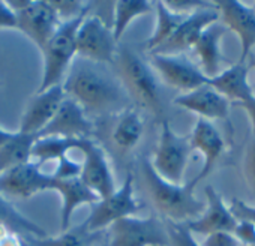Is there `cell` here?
I'll use <instances>...</instances> for the list:
<instances>
[{"label": "cell", "mask_w": 255, "mask_h": 246, "mask_svg": "<svg viewBox=\"0 0 255 246\" xmlns=\"http://www.w3.org/2000/svg\"><path fill=\"white\" fill-rule=\"evenodd\" d=\"M65 95L75 101L86 114H119L131 107L113 66L75 57L63 78Z\"/></svg>", "instance_id": "6da1fadb"}, {"label": "cell", "mask_w": 255, "mask_h": 246, "mask_svg": "<svg viewBox=\"0 0 255 246\" xmlns=\"http://www.w3.org/2000/svg\"><path fill=\"white\" fill-rule=\"evenodd\" d=\"M113 69L131 102H135V105L155 116L164 114L161 80L150 63L134 48L129 45H120L117 48Z\"/></svg>", "instance_id": "7a4b0ae2"}, {"label": "cell", "mask_w": 255, "mask_h": 246, "mask_svg": "<svg viewBox=\"0 0 255 246\" xmlns=\"http://www.w3.org/2000/svg\"><path fill=\"white\" fill-rule=\"evenodd\" d=\"M141 176L153 207L165 222L186 225L203 213L206 203L197 198L194 194L195 188L189 183L176 185L164 180L153 170L149 159H143L141 162Z\"/></svg>", "instance_id": "3957f363"}, {"label": "cell", "mask_w": 255, "mask_h": 246, "mask_svg": "<svg viewBox=\"0 0 255 246\" xmlns=\"http://www.w3.org/2000/svg\"><path fill=\"white\" fill-rule=\"evenodd\" d=\"M86 15L60 23L54 35L41 50L44 68L38 92L63 83L71 63L77 57V32Z\"/></svg>", "instance_id": "277c9868"}, {"label": "cell", "mask_w": 255, "mask_h": 246, "mask_svg": "<svg viewBox=\"0 0 255 246\" xmlns=\"http://www.w3.org/2000/svg\"><path fill=\"white\" fill-rule=\"evenodd\" d=\"M191 152L192 149L189 144V138L185 135H179L171 128L170 122L167 119H162L159 140L150 161L153 170L164 180L182 185Z\"/></svg>", "instance_id": "5b68a950"}, {"label": "cell", "mask_w": 255, "mask_h": 246, "mask_svg": "<svg viewBox=\"0 0 255 246\" xmlns=\"http://www.w3.org/2000/svg\"><path fill=\"white\" fill-rule=\"evenodd\" d=\"M108 246H170L167 224L158 216H129L107 230Z\"/></svg>", "instance_id": "8992f818"}, {"label": "cell", "mask_w": 255, "mask_h": 246, "mask_svg": "<svg viewBox=\"0 0 255 246\" xmlns=\"http://www.w3.org/2000/svg\"><path fill=\"white\" fill-rule=\"evenodd\" d=\"M90 207V215L86 219L87 227L93 231H107L108 227L119 219L137 216L144 204L137 198L134 177L131 173H128L122 186H119L111 195L99 198Z\"/></svg>", "instance_id": "52a82bcc"}, {"label": "cell", "mask_w": 255, "mask_h": 246, "mask_svg": "<svg viewBox=\"0 0 255 246\" xmlns=\"http://www.w3.org/2000/svg\"><path fill=\"white\" fill-rule=\"evenodd\" d=\"M8 5L15 14L17 30L24 33L39 50L45 47L62 23L51 3L45 0H14Z\"/></svg>", "instance_id": "ba28073f"}, {"label": "cell", "mask_w": 255, "mask_h": 246, "mask_svg": "<svg viewBox=\"0 0 255 246\" xmlns=\"http://www.w3.org/2000/svg\"><path fill=\"white\" fill-rule=\"evenodd\" d=\"M117 48L119 42L116 41L111 27L99 15L89 12L77 32V57L113 66Z\"/></svg>", "instance_id": "9c48e42d"}, {"label": "cell", "mask_w": 255, "mask_h": 246, "mask_svg": "<svg viewBox=\"0 0 255 246\" xmlns=\"http://www.w3.org/2000/svg\"><path fill=\"white\" fill-rule=\"evenodd\" d=\"M83 153L81 174L80 179L83 183L98 195V198H105L111 195L117 186L113 173V167L108 161L105 150L96 144L92 138H83L77 147Z\"/></svg>", "instance_id": "30bf717a"}, {"label": "cell", "mask_w": 255, "mask_h": 246, "mask_svg": "<svg viewBox=\"0 0 255 246\" xmlns=\"http://www.w3.org/2000/svg\"><path fill=\"white\" fill-rule=\"evenodd\" d=\"M149 63L159 80L180 92V95L192 92L209 81L198 65L185 54H152Z\"/></svg>", "instance_id": "8fae6325"}, {"label": "cell", "mask_w": 255, "mask_h": 246, "mask_svg": "<svg viewBox=\"0 0 255 246\" xmlns=\"http://www.w3.org/2000/svg\"><path fill=\"white\" fill-rule=\"evenodd\" d=\"M213 5L219 14V23L239 38L242 48L239 62L246 63L255 48V6L237 0H218Z\"/></svg>", "instance_id": "7c38bea8"}, {"label": "cell", "mask_w": 255, "mask_h": 246, "mask_svg": "<svg viewBox=\"0 0 255 246\" xmlns=\"http://www.w3.org/2000/svg\"><path fill=\"white\" fill-rule=\"evenodd\" d=\"M29 161L0 174V194L8 198H30L51 189L53 176Z\"/></svg>", "instance_id": "4fadbf2b"}, {"label": "cell", "mask_w": 255, "mask_h": 246, "mask_svg": "<svg viewBox=\"0 0 255 246\" xmlns=\"http://www.w3.org/2000/svg\"><path fill=\"white\" fill-rule=\"evenodd\" d=\"M65 98L66 95L62 84L36 92L23 111L18 132L39 137V134L47 128V125L56 116Z\"/></svg>", "instance_id": "5bb4252c"}, {"label": "cell", "mask_w": 255, "mask_h": 246, "mask_svg": "<svg viewBox=\"0 0 255 246\" xmlns=\"http://www.w3.org/2000/svg\"><path fill=\"white\" fill-rule=\"evenodd\" d=\"M188 138L191 149L197 150L203 156V167L200 173L191 182H188L192 188H195L200 182H203L212 174L213 168L225 152V140L212 122L203 119H198L195 122L194 129Z\"/></svg>", "instance_id": "9a60e30c"}, {"label": "cell", "mask_w": 255, "mask_h": 246, "mask_svg": "<svg viewBox=\"0 0 255 246\" xmlns=\"http://www.w3.org/2000/svg\"><path fill=\"white\" fill-rule=\"evenodd\" d=\"M216 21H219V14L212 2L209 6L189 14L173 33V36L150 54H185L186 51L192 50L200 35Z\"/></svg>", "instance_id": "2e32d148"}, {"label": "cell", "mask_w": 255, "mask_h": 246, "mask_svg": "<svg viewBox=\"0 0 255 246\" xmlns=\"http://www.w3.org/2000/svg\"><path fill=\"white\" fill-rule=\"evenodd\" d=\"M206 194V207L203 213L188 222L185 227L188 231L195 237V236H209L213 233H233L236 227V218L233 216L230 206L225 203L222 195L213 188V186H206L204 189Z\"/></svg>", "instance_id": "e0dca14e"}, {"label": "cell", "mask_w": 255, "mask_h": 246, "mask_svg": "<svg viewBox=\"0 0 255 246\" xmlns=\"http://www.w3.org/2000/svg\"><path fill=\"white\" fill-rule=\"evenodd\" d=\"M93 123L86 111L68 96L59 107L56 116L39 134V137H62V138H92Z\"/></svg>", "instance_id": "ac0fdd59"}, {"label": "cell", "mask_w": 255, "mask_h": 246, "mask_svg": "<svg viewBox=\"0 0 255 246\" xmlns=\"http://www.w3.org/2000/svg\"><path fill=\"white\" fill-rule=\"evenodd\" d=\"M173 104L207 122L228 120L230 117V102L212 86H209V83L192 92L176 96Z\"/></svg>", "instance_id": "d6986e66"}, {"label": "cell", "mask_w": 255, "mask_h": 246, "mask_svg": "<svg viewBox=\"0 0 255 246\" xmlns=\"http://www.w3.org/2000/svg\"><path fill=\"white\" fill-rule=\"evenodd\" d=\"M227 29L216 21L200 35L192 47V51L198 59V68L207 80L216 77L224 69L225 56L222 53V39Z\"/></svg>", "instance_id": "ffe728a7"}, {"label": "cell", "mask_w": 255, "mask_h": 246, "mask_svg": "<svg viewBox=\"0 0 255 246\" xmlns=\"http://www.w3.org/2000/svg\"><path fill=\"white\" fill-rule=\"evenodd\" d=\"M60 195L62 200V207H60V227L62 231L71 227V221L74 213L77 212L78 207L87 204L92 206L95 204L99 198L96 194H93L80 177L75 179H54L51 183V189Z\"/></svg>", "instance_id": "44dd1931"}, {"label": "cell", "mask_w": 255, "mask_h": 246, "mask_svg": "<svg viewBox=\"0 0 255 246\" xmlns=\"http://www.w3.org/2000/svg\"><path fill=\"white\" fill-rule=\"evenodd\" d=\"M207 83L228 102H237L239 105L249 101L255 95L252 86L249 84L248 65L243 62H237L228 68H224Z\"/></svg>", "instance_id": "7402d4cb"}, {"label": "cell", "mask_w": 255, "mask_h": 246, "mask_svg": "<svg viewBox=\"0 0 255 246\" xmlns=\"http://www.w3.org/2000/svg\"><path fill=\"white\" fill-rule=\"evenodd\" d=\"M144 134V122L140 111L128 107L116 114V122L111 129V141L120 152L134 150Z\"/></svg>", "instance_id": "603a6c76"}, {"label": "cell", "mask_w": 255, "mask_h": 246, "mask_svg": "<svg viewBox=\"0 0 255 246\" xmlns=\"http://www.w3.org/2000/svg\"><path fill=\"white\" fill-rule=\"evenodd\" d=\"M30 246H99L107 240V231H93L83 224L69 227L53 237H23Z\"/></svg>", "instance_id": "cb8c5ba5"}, {"label": "cell", "mask_w": 255, "mask_h": 246, "mask_svg": "<svg viewBox=\"0 0 255 246\" xmlns=\"http://www.w3.org/2000/svg\"><path fill=\"white\" fill-rule=\"evenodd\" d=\"M155 9V3L147 2V0H120L113 6V24L111 30L119 42L128 27L137 18L150 14Z\"/></svg>", "instance_id": "d4e9b609"}, {"label": "cell", "mask_w": 255, "mask_h": 246, "mask_svg": "<svg viewBox=\"0 0 255 246\" xmlns=\"http://www.w3.org/2000/svg\"><path fill=\"white\" fill-rule=\"evenodd\" d=\"M155 12H156V26L152 36L146 41V48L150 53L158 47H161L164 42H167L177 30V27L183 23V20L188 17L185 14L173 11L165 2L155 3Z\"/></svg>", "instance_id": "484cf974"}, {"label": "cell", "mask_w": 255, "mask_h": 246, "mask_svg": "<svg viewBox=\"0 0 255 246\" xmlns=\"http://www.w3.org/2000/svg\"><path fill=\"white\" fill-rule=\"evenodd\" d=\"M36 138L17 131L3 147H0V174L32 161V147Z\"/></svg>", "instance_id": "4316f807"}, {"label": "cell", "mask_w": 255, "mask_h": 246, "mask_svg": "<svg viewBox=\"0 0 255 246\" xmlns=\"http://www.w3.org/2000/svg\"><path fill=\"white\" fill-rule=\"evenodd\" d=\"M0 225L6 227L9 231L20 237H45L47 233L42 227L20 213L6 197L0 194Z\"/></svg>", "instance_id": "83f0119b"}, {"label": "cell", "mask_w": 255, "mask_h": 246, "mask_svg": "<svg viewBox=\"0 0 255 246\" xmlns=\"http://www.w3.org/2000/svg\"><path fill=\"white\" fill-rule=\"evenodd\" d=\"M83 140V138H81ZM78 138H62V137H38L32 147V161L44 165L51 161H57L71 150H77Z\"/></svg>", "instance_id": "f1b7e54d"}, {"label": "cell", "mask_w": 255, "mask_h": 246, "mask_svg": "<svg viewBox=\"0 0 255 246\" xmlns=\"http://www.w3.org/2000/svg\"><path fill=\"white\" fill-rule=\"evenodd\" d=\"M50 3L54 8L62 23L86 15L90 12L92 8L90 2H78V0H57V2H50Z\"/></svg>", "instance_id": "f546056e"}, {"label": "cell", "mask_w": 255, "mask_h": 246, "mask_svg": "<svg viewBox=\"0 0 255 246\" xmlns=\"http://www.w3.org/2000/svg\"><path fill=\"white\" fill-rule=\"evenodd\" d=\"M167 224L170 246H200L198 240L188 231L185 225H176V224Z\"/></svg>", "instance_id": "4dcf8cb0"}, {"label": "cell", "mask_w": 255, "mask_h": 246, "mask_svg": "<svg viewBox=\"0 0 255 246\" xmlns=\"http://www.w3.org/2000/svg\"><path fill=\"white\" fill-rule=\"evenodd\" d=\"M81 174V162L74 161L69 155L62 156L56 161V170L51 173L54 179H75Z\"/></svg>", "instance_id": "1f68e13d"}, {"label": "cell", "mask_w": 255, "mask_h": 246, "mask_svg": "<svg viewBox=\"0 0 255 246\" xmlns=\"http://www.w3.org/2000/svg\"><path fill=\"white\" fill-rule=\"evenodd\" d=\"M243 176L246 185L255 194V135L249 140L243 155Z\"/></svg>", "instance_id": "d6a6232c"}, {"label": "cell", "mask_w": 255, "mask_h": 246, "mask_svg": "<svg viewBox=\"0 0 255 246\" xmlns=\"http://www.w3.org/2000/svg\"><path fill=\"white\" fill-rule=\"evenodd\" d=\"M233 216L236 221H246L252 225H255V206L248 204L246 201L240 198H233L231 203L228 204Z\"/></svg>", "instance_id": "836d02e7"}, {"label": "cell", "mask_w": 255, "mask_h": 246, "mask_svg": "<svg viewBox=\"0 0 255 246\" xmlns=\"http://www.w3.org/2000/svg\"><path fill=\"white\" fill-rule=\"evenodd\" d=\"M233 234L236 236L237 242L245 246H255V225L246 221H237Z\"/></svg>", "instance_id": "e575fe53"}, {"label": "cell", "mask_w": 255, "mask_h": 246, "mask_svg": "<svg viewBox=\"0 0 255 246\" xmlns=\"http://www.w3.org/2000/svg\"><path fill=\"white\" fill-rule=\"evenodd\" d=\"M200 246H240L236 236L233 233H213L203 239V242H198Z\"/></svg>", "instance_id": "d590c367"}, {"label": "cell", "mask_w": 255, "mask_h": 246, "mask_svg": "<svg viewBox=\"0 0 255 246\" xmlns=\"http://www.w3.org/2000/svg\"><path fill=\"white\" fill-rule=\"evenodd\" d=\"M0 29H17V18L8 2H0Z\"/></svg>", "instance_id": "8d00e7d4"}, {"label": "cell", "mask_w": 255, "mask_h": 246, "mask_svg": "<svg viewBox=\"0 0 255 246\" xmlns=\"http://www.w3.org/2000/svg\"><path fill=\"white\" fill-rule=\"evenodd\" d=\"M240 107L246 111V114H248V117H249V120H251L252 135H255V95H254L249 101L240 104Z\"/></svg>", "instance_id": "74e56055"}, {"label": "cell", "mask_w": 255, "mask_h": 246, "mask_svg": "<svg viewBox=\"0 0 255 246\" xmlns=\"http://www.w3.org/2000/svg\"><path fill=\"white\" fill-rule=\"evenodd\" d=\"M14 135H15V132H12L9 129H5V128L0 126V147H3Z\"/></svg>", "instance_id": "f35d334b"}, {"label": "cell", "mask_w": 255, "mask_h": 246, "mask_svg": "<svg viewBox=\"0 0 255 246\" xmlns=\"http://www.w3.org/2000/svg\"><path fill=\"white\" fill-rule=\"evenodd\" d=\"M21 246H30V245H29V243H27V242H26V240L21 237Z\"/></svg>", "instance_id": "ab89813d"}, {"label": "cell", "mask_w": 255, "mask_h": 246, "mask_svg": "<svg viewBox=\"0 0 255 246\" xmlns=\"http://www.w3.org/2000/svg\"><path fill=\"white\" fill-rule=\"evenodd\" d=\"M251 66L255 69V59H252V60H251ZM254 93H255V89H254Z\"/></svg>", "instance_id": "60d3db41"}, {"label": "cell", "mask_w": 255, "mask_h": 246, "mask_svg": "<svg viewBox=\"0 0 255 246\" xmlns=\"http://www.w3.org/2000/svg\"><path fill=\"white\" fill-rule=\"evenodd\" d=\"M99 246H108V243H107V240H105V242H102V243H101Z\"/></svg>", "instance_id": "b9f144b4"}, {"label": "cell", "mask_w": 255, "mask_h": 246, "mask_svg": "<svg viewBox=\"0 0 255 246\" xmlns=\"http://www.w3.org/2000/svg\"><path fill=\"white\" fill-rule=\"evenodd\" d=\"M2 86H3V81H2V80H0V87H2Z\"/></svg>", "instance_id": "7bdbcfd3"}, {"label": "cell", "mask_w": 255, "mask_h": 246, "mask_svg": "<svg viewBox=\"0 0 255 246\" xmlns=\"http://www.w3.org/2000/svg\"><path fill=\"white\" fill-rule=\"evenodd\" d=\"M254 6H255V3H254Z\"/></svg>", "instance_id": "ee69618b"}]
</instances>
